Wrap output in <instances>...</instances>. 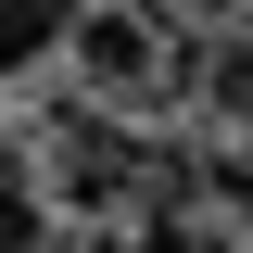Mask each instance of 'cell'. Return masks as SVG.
I'll return each mask as SVG.
<instances>
[{
	"label": "cell",
	"instance_id": "3",
	"mask_svg": "<svg viewBox=\"0 0 253 253\" xmlns=\"http://www.w3.org/2000/svg\"><path fill=\"white\" fill-rule=\"evenodd\" d=\"M0 253H38V190L0 165Z\"/></svg>",
	"mask_w": 253,
	"mask_h": 253
},
{
	"label": "cell",
	"instance_id": "1",
	"mask_svg": "<svg viewBox=\"0 0 253 253\" xmlns=\"http://www.w3.org/2000/svg\"><path fill=\"white\" fill-rule=\"evenodd\" d=\"M63 51H76V76H89L101 101H152L165 89V38H152V13H126V0H89V13L63 26Z\"/></svg>",
	"mask_w": 253,
	"mask_h": 253
},
{
	"label": "cell",
	"instance_id": "4",
	"mask_svg": "<svg viewBox=\"0 0 253 253\" xmlns=\"http://www.w3.org/2000/svg\"><path fill=\"white\" fill-rule=\"evenodd\" d=\"M228 203H241V215H253V165H241V177H228Z\"/></svg>",
	"mask_w": 253,
	"mask_h": 253
},
{
	"label": "cell",
	"instance_id": "2",
	"mask_svg": "<svg viewBox=\"0 0 253 253\" xmlns=\"http://www.w3.org/2000/svg\"><path fill=\"white\" fill-rule=\"evenodd\" d=\"M203 101H215L228 126H253V26H241V38H215V63H203Z\"/></svg>",
	"mask_w": 253,
	"mask_h": 253
},
{
	"label": "cell",
	"instance_id": "5",
	"mask_svg": "<svg viewBox=\"0 0 253 253\" xmlns=\"http://www.w3.org/2000/svg\"><path fill=\"white\" fill-rule=\"evenodd\" d=\"M203 13H241V26H253V0H203Z\"/></svg>",
	"mask_w": 253,
	"mask_h": 253
}]
</instances>
